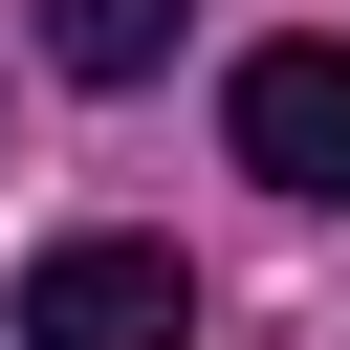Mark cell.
I'll use <instances>...</instances> for the list:
<instances>
[{
  "instance_id": "1",
  "label": "cell",
  "mask_w": 350,
  "mask_h": 350,
  "mask_svg": "<svg viewBox=\"0 0 350 350\" xmlns=\"http://www.w3.org/2000/svg\"><path fill=\"white\" fill-rule=\"evenodd\" d=\"M22 350H197V262L131 241V219H66L22 262Z\"/></svg>"
},
{
  "instance_id": "2",
  "label": "cell",
  "mask_w": 350,
  "mask_h": 350,
  "mask_svg": "<svg viewBox=\"0 0 350 350\" xmlns=\"http://www.w3.org/2000/svg\"><path fill=\"white\" fill-rule=\"evenodd\" d=\"M219 131H241L262 197H328V219H350V44H241Z\"/></svg>"
},
{
  "instance_id": "3",
  "label": "cell",
  "mask_w": 350,
  "mask_h": 350,
  "mask_svg": "<svg viewBox=\"0 0 350 350\" xmlns=\"http://www.w3.org/2000/svg\"><path fill=\"white\" fill-rule=\"evenodd\" d=\"M175 22H197V0H44V66H66V88H153Z\"/></svg>"
}]
</instances>
